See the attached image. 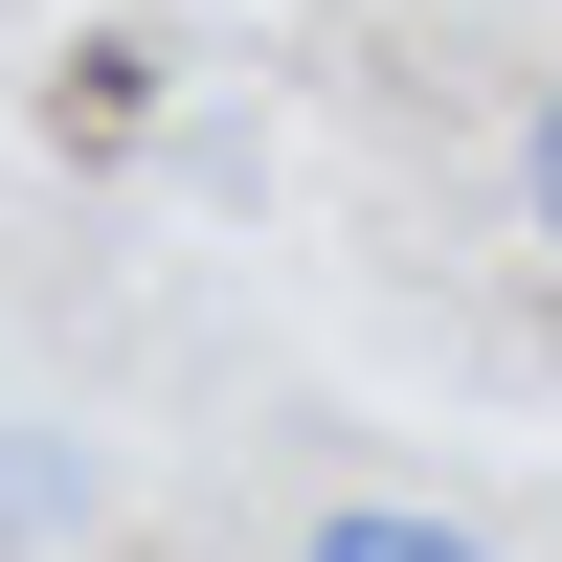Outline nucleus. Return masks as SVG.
Here are the masks:
<instances>
[{
  "label": "nucleus",
  "mask_w": 562,
  "mask_h": 562,
  "mask_svg": "<svg viewBox=\"0 0 562 562\" xmlns=\"http://www.w3.org/2000/svg\"><path fill=\"white\" fill-rule=\"evenodd\" d=\"M293 562H495V540H473V518H405V495H360V518H315Z\"/></svg>",
  "instance_id": "nucleus-1"
},
{
  "label": "nucleus",
  "mask_w": 562,
  "mask_h": 562,
  "mask_svg": "<svg viewBox=\"0 0 562 562\" xmlns=\"http://www.w3.org/2000/svg\"><path fill=\"white\" fill-rule=\"evenodd\" d=\"M68 518H90V473H68V450L23 428V450H0V540H68Z\"/></svg>",
  "instance_id": "nucleus-2"
},
{
  "label": "nucleus",
  "mask_w": 562,
  "mask_h": 562,
  "mask_svg": "<svg viewBox=\"0 0 562 562\" xmlns=\"http://www.w3.org/2000/svg\"><path fill=\"white\" fill-rule=\"evenodd\" d=\"M518 225H540V248H562V90H540V113H518Z\"/></svg>",
  "instance_id": "nucleus-3"
}]
</instances>
